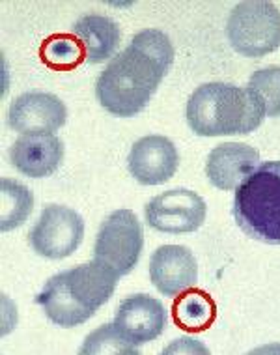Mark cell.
I'll list each match as a JSON object with an SVG mask.
<instances>
[{
  "label": "cell",
  "instance_id": "1",
  "mask_svg": "<svg viewBox=\"0 0 280 355\" xmlns=\"http://www.w3.org/2000/svg\"><path fill=\"white\" fill-rule=\"evenodd\" d=\"M172 62L174 47L165 32H139L101 71L96 80V98L114 116H134L146 109Z\"/></svg>",
  "mask_w": 280,
  "mask_h": 355
},
{
  "label": "cell",
  "instance_id": "13",
  "mask_svg": "<svg viewBox=\"0 0 280 355\" xmlns=\"http://www.w3.org/2000/svg\"><path fill=\"white\" fill-rule=\"evenodd\" d=\"M260 163V152L243 142H222L206 161V176L222 191H236Z\"/></svg>",
  "mask_w": 280,
  "mask_h": 355
},
{
  "label": "cell",
  "instance_id": "7",
  "mask_svg": "<svg viewBox=\"0 0 280 355\" xmlns=\"http://www.w3.org/2000/svg\"><path fill=\"white\" fill-rule=\"evenodd\" d=\"M85 238V220L75 209L51 204L28 232L32 249L51 260L71 257Z\"/></svg>",
  "mask_w": 280,
  "mask_h": 355
},
{
  "label": "cell",
  "instance_id": "12",
  "mask_svg": "<svg viewBox=\"0 0 280 355\" xmlns=\"http://www.w3.org/2000/svg\"><path fill=\"white\" fill-rule=\"evenodd\" d=\"M150 279L166 297L183 294L198 281V263L191 249L183 245H163L150 258Z\"/></svg>",
  "mask_w": 280,
  "mask_h": 355
},
{
  "label": "cell",
  "instance_id": "17",
  "mask_svg": "<svg viewBox=\"0 0 280 355\" xmlns=\"http://www.w3.org/2000/svg\"><path fill=\"white\" fill-rule=\"evenodd\" d=\"M0 206H2V215H0V227L4 232L19 228L26 219L30 217L34 209V195L26 185L19 184L10 178H2L0 182Z\"/></svg>",
  "mask_w": 280,
  "mask_h": 355
},
{
  "label": "cell",
  "instance_id": "4",
  "mask_svg": "<svg viewBox=\"0 0 280 355\" xmlns=\"http://www.w3.org/2000/svg\"><path fill=\"white\" fill-rule=\"evenodd\" d=\"M231 214L249 238L280 245V161H265L245 178Z\"/></svg>",
  "mask_w": 280,
  "mask_h": 355
},
{
  "label": "cell",
  "instance_id": "19",
  "mask_svg": "<svg viewBox=\"0 0 280 355\" xmlns=\"http://www.w3.org/2000/svg\"><path fill=\"white\" fill-rule=\"evenodd\" d=\"M247 90L265 116H280V66H268L254 71L250 75Z\"/></svg>",
  "mask_w": 280,
  "mask_h": 355
},
{
  "label": "cell",
  "instance_id": "18",
  "mask_svg": "<svg viewBox=\"0 0 280 355\" xmlns=\"http://www.w3.org/2000/svg\"><path fill=\"white\" fill-rule=\"evenodd\" d=\"M40 58L53 71H71L86 60V51L73 34H53L42 43Z\"/></svg>",
  "mask_w": 280,
  "mask_h": 355
},
{
  "label": "cell",
  "instance_id": "9",
  "mask_svg": "<svg viewBox=\"0 0 280 355\" xmlns=\"http://www.w3.org/2000/svg\"><path fill=\"white\" fill-rule=\"evenodd\" d=\"M66 105L47 92L23 94L8 110V125L21 135H53L66 123Z\"/></svg>",
  "mask_w": 280,
  "mask_h": 355
},
{
  "label": "cell",
  "instance_id": "16",
  "mask_svg": "<svg viewBox=\"0 0 280 355\" xmlns=\"http://www.w3.org/2000/svg\"><path fill=\"white\" fill-rule=\"evenodd\" d=\"M172 318L174 324L189 333L207 331L217 320V305L213 297L204 290L189 288L180 294L172 305Z\"/></svg>",
  "mask_w": 280,
  "mask_h": 355
},
{
  "label": "cell",
  "instance_id": "11",
  "mask_svg": "<svg viewBox=\"0 0 280 355\" xmlns=\"http://www.w3.org/2000/svg\"><path fill=\"white\" fill-rule=\"evenodd\" d=\"M114 325L133 346L152 343L165 331L166 311L163 303L148 294L129 295L120 303Z\"/></svg>",
  "mask_w": 280,
  "mask_h": 355
},
{
  "label": "cell",
  "instance_id": "3",
  "mask_svg": "<svg viewBox=\"0 0 280 355\" xmlns=\"http://www.w3.org/2000/svg\"><path fill=\"white\" fill-rule=\"evenodd\" d=\"M187 123L198 137L247 135L260 128L263 110L247 88L228 83H207L187 101Z\"/></svg>",
  "mask_w": 280,
  "mask_h": 355
},
{
  "label": "cell",
  "instance_id": "20",
  "mask_svg": "<svg viewBox=\"0 0 280 355\" xmlns=\"http://www.w3.org/2000/svg\"><path fill=\"white\" fill-rule=\"evenodd\" d=\"M80 354H139V348L129 343L114 324H105L86 337Z\"/></svg>",
  "mask_w": 280,
  "mask_h": 355
},
{
  "label": "cell",
  "instance_id": "2",
  "mask_svg": "<svg viewBox=\"0 0 280 355\" xmlns=\"http://www.w3.org/2000/svg\"><path fill=\"white\" fill-rule=\"evenodd\" d=\"M118 279L116 271L91 260L51 277L36 303L58 327H77L112 297Z\"/></svg>",
  "mask_w": 280,
  "mask_h": 355
},
{
  "label": "cell",
  "instance_id": "15",
  "mask_svg": "<svg viewBox=\"0 0 280 355\" xmlns=\"http://www.w3.org/2000/svg\"><path fill=\"white\" fill-rule=\"evenodd\" d=\"M73 36L82 43L86 51V62L101 64L114 58V53L120 45V26L114 19L105 17L99 13H90L80 17L71 28Z\"/></svg>",
  "mask_w": 280,
  "mask_h": 355
},
{
  "label": "cell",
  "instance_id": "8",
  "mask_svg": "<svg viewBox=\"0 0 280 355\" xmlns=\"http://www.w3.org/2000/svg\"><path fill=\"white\" fill-rule=\"evenodd\" d=\"M207 206L198 193L172 189L153 196L146 204L148 227L165 234H189L204 225Z\"/></svg>",
  "mask_w": 280,
  "mask_h": 355
},
{
  "label": "cell",
  "instance_id": "6",
  "mask_svg": "<svg viewBox=\"0 0 280 355\" xmlns=\"http://www.w3.org/2000/svg\"><path fill=\"white\" fill-rule=\"evenodd\" d=\"M144 247V228L128 208L116 209L101 223L94 245V260L123 277L139 263Z\"/></svg>",
  "mask_w": 280,
  "mask_h": 355
},
{
  "label": "cell",
  "instance_id": "10",
  "mask_svg": "<svg viewBox=\"0 0 280 355\" xmlns=\"http://www.w3.org/2000/svg\"><path fill=\"white\" fill-rule=\"evenodd\" d=\"M180 166L176 144L161 135H146L131 146L128 168L142 185H161L176 174Z\"/></svg>",
  "mask_w": 280,
  "mask_h": 355
},
{
  "label": "cell",
  "instance_id": "5",
  "mask_svg": "<svg viewBox=\"0 0 280 355\" xmlns=\"http://www.w3.org/2000/svg\"><path fill=\"white\" fill-rule=\"evenodd\" d=\"M226 34L236 53L260 58L280 47V12L273 2H239L228 17Z\"/></svg>",
  "mask_w": 280,
  "mask_h": 355
},
{
  "label": "cell",
  "instance_id": "14",
  "mask_svg": "<svg viewBox=\"0 0 280 355\" xmlns=\"http://www.w3.org/2000/svg\"><path fill=\"white\" fill-rule=\"evenodd\" d=\"M64 159V142L56 135H21L10 148V161L28 178H47Z\"/></svg>",
  "mask_w": 280,
  "mask_h": 355
}]
</instances>
